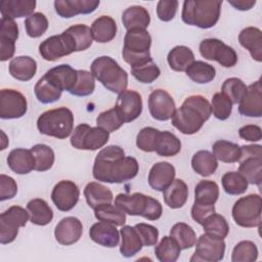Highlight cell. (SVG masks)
I'll return each instance as SVG.
<instances>
[{
    "instance_id": "obj_62",
    "label": "cell",
    "mask_w": 262,
    "mask_h": 262,
    "mask_svg": "<svg viewBox=\"0 0 262 262\" xmlns=\"http://www.w3.org/2000/svg\"><path fill=\"white\" fill-rule=\"evenodd\" d=\"M238 135L241 138L248 141H259L261 140V128L258 125H246L238 129Z\"/></svg>"
},
{
    "instance_id": "obj_36",
    "label": "cell",
    "mask_w": 262,
    "mask_h": 262,
    "mask_svg": "<svg viewBox=\"0 0 262 262\" xmlns=\"http://www.w3.org/2000/svg\"><path fill=\"white\" fill-rule=\"evenodd\" d=\"M167 60L173 71L185 72L194 61V54L187 46L178 45L169 51Z\"/></svg>"
},
{
    "instance_id": "obj_3",
    "label": "cell",
    "mask_w": 262,
    "mask_h": 262,
    "mask_svg": "<svg viewBox=\"0 0 262 262\" xmlns=\"http://www.w3.org/2000/svg\"><path fill=\"white\" fill-rule=\"evenodd\" d=\"M221 5L222 0H185L181 18L186 25L210 29L219 20Z\"/></svg>"
},
{
    "instance_id": "obj_37",
    "label": "cell",
    "mask_w": 262,
    "mask_h": 262,
    "mask_svg": "<svg viewBox=\"0 0 262 262\" xmlns=\"http://www.w3.org/2000/svg\"><path fill=\"white\" fill-rule=\"evenodd\" d=\"M181 150V141L173 133L169 131H160L156 145L155 151L161 157H173L176 156Z\"/></svg>"
},
{
    "instance_id": "obj_39",
    "label": "cell",
    "mask_w": 262,
    "mask_h": 262,
    "mask_svg": "<svg viewBox=\"0 0 262 262\" xmlns=\"http://www.w3.org/2000/svg\"><path fill=\"white\" fill-rule=\"evenodd\" d=\"M213 156L223 163H236L241 159V146L227 140H217L212 145Z\"/></svg>"
},
{
    "instance_id": "obj_60",
    "label": "cell",
    "mask_w": 262,
    "mask_h": 262,
    "mask_svg": "<svg viewBox=\"0 0 262 262\" xmlns=\"http://www.w3.org/2000/svg\"><path fill=\"white\" fill-rule=\"evenodd\" d=\"M17 192V184L15 180L5 174L0 175V201L10 200L15 196Z\"/></svg>"
},
{
    "instance_id": "obj_27",
    "label": "cell",
    "mask_w": 262,
    "mask_h": 262,
    "mask_svg": "<svg viewBox=\"0 0 262 262\" xmlns=\"http://www.w3.org/2000/svg\"><path fill=\"white\" fill-rule=\"evenodd\" d=\"M35 0H2L0 2V12L2 17L17 18L30 16L36 8Z\"/></svg>"
},
{
    "instance_id": "obj_28",
    "label": "cell",
    "mask_w": 262,
    "mask_h": 262,
    "mask_svg": "<svg viewBox=\"0 0 262 262\" xmlns=\"http://www.w3.org/2000/svg\"><path fill=\"white\" fill-rule=\"evenodd\" d=\"M71 42L74 52L88 49L93 42L91 29L83 24H77L62 32Z\"/></svg>"
},
{
    "instance_id": "obj_8",
    "label": "cell",
    "mask_w": 262,
    "mask_h": 262,
    "mask_svg": "<svg viewBox=\"0 0 262 262\" xmlns=\"http://www.w3.org/2000/svg\"><path fill=\"white\" fill-rule=\"evenodd\" d=\"M262 201L260 194L251 193L239 198L232 207V218L242 227L251 228L261 223Z\"/></svg>"
},
{
    "instance_id": "obj_19",
    "label": "cell",
    "mask_w": 262,
    "mask_h": 262,
    "mask_svg": "<svg viewBox=\"0 0 262 262\" xmlns=\"http://www.w3.org/2000/svg\"><path fill=\"white\" fill-rule=\"evenodd\" d=\"M238 112L241 115L251 118H260L262 116L261 80L248 86L245 95L238 102Z\"/></svg>"
},
{
    "instance_id": "obj_7",
    "label": "cell",
    "mask_w": 262,
    "mask_h": 262,
    "mask_svg": "<svg viewBox=\"0 0 262 262\" xmlns=\"http://www.w3.org/2000/svg\"><path fill=\"white\" fill-rule=\"evenodd\" d=\"M151 37L146 30L132 29L128 30L124 37V46L122 55L124 60L131 68L138 67L149 60L150 56Z\"/></svg>"
},
{
    "instance_id": "obj_14",
    "label": "cell",
    "mask_w": 262,
    "mask_h": 262,
    "mask_svg": "<svg viewBox=\"0 0 262 262\" xmlns=\"http://www.w3.org/2000/svg\"><path fill=\"white\" fill-rule=\"evenodd\" d=\"M28 110L26 96L14 89L0 91V118L17 119L23 117Z\"/></svg>"
},
{
    "instance_id": "obj_45",
    "label": "cell",
    "mask_w": 262,
    "mask_h": 262,
    "mask_svg": "<svg viewBox=\"0 0 262 262\" xmlns=\"http://www.w3.org/2000/svg\"><path fill=\"white\" fill-rule=\"evenodd\" d=\"M170 236H172L180 246L181 250L190 249L195 245L196 235L191 226L184 222H178L174 224L170 230Z\"/></svg>"
},
{
    "instance_id": "obj_16",
    "label": "cell",
    "mask_w": 262,
    "mask_h": 262,
    "mask_svg": "<svg viewBox=\"0 0 262 262\" xmlns=\"http://www.w3.org/2000/svg\"><path fill=\"white\" fill-rule=\"evenodd\" d=\"M148 110L151 117L159 121H167L176 111L173 97L164 89H157L148 96Z\"/></svg>"
},
{
    "instance_id": "obj_50",
    "label": "cell",
    "mask_w": 262,
    "mask_h": 262,
    "mask_svg": "<svg viewBox=\"0 0 262 262\" xmlns=\"http://www.w3.org/2000/svg\"><path fill=\"white\" fill-rule=\"evenodd\" d=\"M258 258L257 246L251 241H242L237 243L231 254L232 262H254Z\"/></svg>"
},
{
    "instance_id": "obj_10",
    "label": "cell",
    "mask_w": 262,
    "mask_h": 262,
    "mask_svg": "<svg viewBox=\"0 0 262 262\" xmlns=\"http://www.w3.org/2000/svg\"><path fill=\"white\" fill-rule=\"evenodd\" d=\"M110 133L100 127H91L88 124L78 125L71 136V144L77 149L96 150L106 144Z\"/></svg>"
},
{
    "instance_id": "obj_2",
    "label": "cell",
    "mask_w": 262,
    "mask_h": 262,
    "mask_svg": "<svg viewBox=\"0 0 262 262\" xmlns=\"http://www.w3.org/2000/svg\"><path fill=\"white\" fill-rule=\"evenodd\" d=\"M211 115V103L207 98L202 95H190L175 111L171 123L181 133L191 135L200 131Z\"/></svg>"
},
{
    "instance_id": "obj_51",
    "label": "cell",
    "mask_w": 262,
    "mask_h": 262,
    "mask_svg": "<svg viewBox=\"0 0 262 262\" xmlns=\"http://www.w3.org/2000/svg\"><path fill=\"white\" fill-rule=\"evenodd\" d=\"M131 74L140 83L149 84L159 78L161 71L157 63L151 59L143 64L131 68Z\"/></svg>"
},
{
    "instance_id": "obj_26",
    "label": "cell",
    "mask_w": 262,
    "mask_h": 262,
    "mask_svg": "<svg viewBox=\"0 0 262 262\" xmlns=\"http://www.w3.org/2000/svg\"><path fill=\"white\" fill-rule=\"evenodd\" d=\"M8 167L16 174L24 175L35 170V159L31 149L14 148L7 157Z\"/></svg>"
},
{
    "instance_id": "obj_15",
    "label": "cell",
    "mask_w": 262,
    "mask_h": 262,
    "mask_svg": "<svg viewBox=\"0 0 262 262\" xmlns=\"http://www.w3.org/2000/svg\"><path fill=\"white\" fill-rule=\"evenodd\" d=\"M80 190L77 184L71 180H60L57 182L52 191L51 200L55 207L62 212L72 210L78 203Z\"/></svg>"
},
{
    "instance_id": "obj_42",
    "label": "cell",
    "mask_w": 262,
    "mask_h": 262,
    "mask_svg": "<svg viewBox=\"0 0 262 262\" xmlns=\"http://www.w3.org/2000/svg\"><path fill=\"white\" fill-rule=\"evenodd\" d=\"M180 252V246L172 236H164L155 248L156 257L161 262H175Z\"/></svg>"
},
{
    "instance_id": "obj_44",
    "label": "cell",
    "mask_w": 262,
    "mask_h": 262,
    "mask_svg": "<svg viewBox=\"0 0 262 262\" xmlns=\"http://www.w3.org/2000/svg\"><path fill=\"white\" fill-rule=\"evenodd\" d=\"M94 216L98 221L112 223L116 226H123L126 222V214L116 205L103 204L94 209Z\"/></svg>"
},
{
    "instance_id": "obj_35",
    "label": "cell",
    "mask_w": 262,
    "mask_h": 262,
    "mask_svg": "<svg viewBox=\"0 0 262 262\" xmlns=\"http://www.w3.org/2000/svg\"><path fill=\"white\" fill-rule=\"evenodd\" d=\"M30 221L33 224L44 226L53 219V211L43 199H33L27 204Z\"/></svg>"
},
{
    "instance_id": "obj_41",
    "label": "cell",
    "mask_w": 262,
    "mask_h": 262,
    "mask_svg": "<svg viewBox=\"0 0 262 262\" xmlns=\"http://www.w3.org/2000/svg\"><path fill=\"white\" fill-rule=\"evenodd\" d=\"M185 72L187 77L198 84L209 83L216 76L215 68L202 60H194Z\"/></svg>"
},
{
    "instance_id": "obj_24",
    "label": "cell",
    "mask_w": 262,
    "mask_h": 262,
    "mask_svg": "<svg viewBox=\"0 0 262 262\" xmlns=\"http://www.w3.org/2000/svg\"><path fill=\"white\" fill-rule=\"evenodd\" d=\"M44 76L59 90L70 92L77 81V70L70 64L62 63L48 70Z\"/></svg>"
},
{
    "instance_id": "obj_53",
    "label": "cell",
    "mask_w": 262,
    "mask_h": 262,
    "mask_svg": "<svg viewBox=\"0 0 262 262\" xmlns=\"http://www.w3.org/2000/svg\"><path fill=\"white\" fill-rule=\"evenodd\" d=\"M248 86L239 78H228L223 82L221 92L226 95L232 104L238 103L247 91Z\"/></svg>"
},
{
    "instance_id": "obj_4",
    "label": "cell",
    "mask_w": 262,
    "mask_h": 262,
    "mask_svg": "<svg viewBox=\"0 0 262 262\" xmlns=\"http://www.w3.org/2000/svg\"><path fill=\"white\" fill-rule=\"evenodd\" d=\"M91 73L107 90L120 94L128 85V74L111 56H99L91 63Z\"/></svg>"
},
{
    "instance_id": "obj_34",
    "label": "cell",
    "mask_w": 262,
    "mask_h": 262,
    "mask_svg": "<svg viewBox=\"0 0 262 262\" xmlns=\"http://www.w3.org/2000/svg\"><path fill=\"white\" fill-rule=\"evenodd\" d=\"M120 233L122 237L120 253L124 257L130 258L137 254L142 249V242L134 226L123 225L120 230Z\"/></svg>"
},
{
    "instance_id": "obj_13",
    "label": "cell",
    "mask_w": 262,
    "mask_h": 262,
    "mask_svg": "<svg viewBox=\"0 0 262 262\" xmlns=\"http://www.w3.org/2000/svg\"><path fill=\"white\" fill-rule=\"evenodd\" d=\"M224 241L205 232L200 235V237L195 242V251L190 258V261L218 262L224 258Z\"/></svg>"
},
{
    "instance_id": "obj_47",
    "label": "cell",
    "mask_w": 262,
    "mask_h": 262,
    "mask_svg": "<svg viewBox=\"0 0 262 262\" xmlns=\"http://www.w3.org/2000/svg\"><path fill=\"white\" fill-rule=\"evenodd\" d=\"M31 151L35 159V170L39 172H44L49 170L54 163V151L46 144H35L31 147Z\"/></svg>"
},
{
    "instance_id": "obj_32",
    "label": "cell",
    "mask_w": 262,
    "mask_h": 262,
    "mask_svg": "<svg viewBox=\"0 0 262 262\" xmlns=\"http://www.w3.org/2000/svg\"><path fill=\"white\" fill-rule=\"evenodd\" d=\"M90 29L93 40L98 43L110 42L117 34V24L115 19L108 15H101L97 17L92 23Z\"/></svg>"
},
{
    "instance_id": "obj_9",
    "label": "cell",
    "mask_w": 262,
    "mask_h": 262,
    "mask_svg": "<svg viewBox=\"0 0 262 262\" xmlns=\"http://www.w3.org/2000/svg\"><path fill=\"white\" fill-rule=\"evenodd\" d=\"M238 172L247 179L248 183L261 187L262 181V146L250 144L241 146Z\"/></svg>"
},
{
    "instance_id": "obj_46",
    "label": "cell",
    "mask_w": 262,
    "mask_h": 262,
    "mask_svg": "<svg viewBox=\"0 0 262 262\" xmlns=\"http://www.w3.org/2000/svg\"><path fill=\"white\" fill-rule=\"evenodd\" d=\"M202 226L206 233L221 239H224L229 232V226L226 219L222 215L216 213L208 216L204 220Z\"/></svg>"
},
{
    "instance_id": "obj_58",
    "label": "cell",
    "mask_w": 262,
    "mask_h": 262,
    "mask_svg": "<svg viewBox=\"0 0 262 262\" xmlns=\"http://www.w3.org/2000/svg\"><path fill=\"white\" fill-rule=\"evenodd\" d=\"M18 38V26L13 18L1 17L0 19V41L14 42Z\"/></svg>"
},
{
    "instance_id": "obj_52",
    "label": "cell",
    "mask_w": 262,
    "mask_h": 262,
    "mask_svg": "<svg viewBox=\"0 0 262 262\" xmlns=\"http://www.w3.org/2000/svg\"><path fill=\"white\" fill-rule=\"evenodd\" d=\"M25 28L31 38L41 37L48 29V19L42 12H34L25 19Z\"/></svg>"
},
{
    "instance_id": "obj_31",
    "label": "cell",
    "mask_w": 262,
    "mask_h": 262,
    "mask_svg": "<svg viewBox=\"0 0 262 262\" xmlns=\"http://www.w3.org/2000/svg\"><path fill=\"white\" fill-rule=\"evenodd\" d=\"M188 198V187L182 179H174L172 183L163 190L165 204L171 209H178L185 205Z\"/></svg>"
},
{
    "instance_id": "obj_59",
    "label": "cell",
    "mask_w": 262,
    "mask_h": 262,
    "mask_svg": "<svg viewBox=\"0 0 262 262\" xmlns=\"http://www.w3.org/2000/svg\"><path fill=\"white\" fill-rule=\"evenodd\" d=\"M177 8V0H160L157 4L158 17L163 21H170L175 17Z\"/></svg>"
},
{
    "instance_id": "obj_5",
    "label": "cell",
    "mask_w": 262,
    "mask_h": 262,
    "mask_svg": "<svg viewBox=\"0 0 262 262\" xmlns=\"http://www.w3.org/2000/svg\"><path fill=\"white\" fill-rule=\"evenodd\" d=\"M115 205L125 214L141 216L147 220H158L163 213L161 203L141 192L119 193L115 199Z\"/></svg>"
},
{
    "instance_id": "obj_29",
    "label": "cell",
    "mask_w": 262,
    "mask_h": 262,
    "mask_svg": "<svg viewBox=\"0 0 262 262\" xmlns=\"http://www.w3.org/2000/svg\"><path fill=\"white\" fill-rule=\"evenodd\" d=\"M9 74L18 81L31 80L37 72V62L30 56H16L9 62Z\"/></svg>"
},
{
    "instance_id": "obj_57",
    "label": "cell",
    "mask_w": 262,
    "mask_h": 262,
    "mask_svg": "<svg viewBox=\"0 0 262 262\" xmlns=\"http://www.w3.org/2000/svg\"><path fill=\"white\" fill-rule=\"evenodd\" d=\"M134 227L138 232L143 246L150 247L157 245L159 238V230L157 227L147 223H137Z\"/></svg>"
},
{
    "instance_id": "obj_43",
    "label": "cell",
    "mask_w": 262,
    "mask_h": 262,
    "mask_svg": "<svg viewBox=\"0 0 262 262\" xmlns=\"http://www.w3.org/2000/svg\"><path fill=\"white\" fill-rule=\"evenodd\" d=\"M35 95L41 103H52L61 97L62 91L52 84L45 76H42L34 88Z\"/></svg>"
},
{
    "instance_id": "obj_55",
    "label": "cell",
    "mask_w": 262,
    "mask_h": 262,
    "mask_svg": "<svg viewBox=\"0 0 262 262\" xmlns=\"http://www.w3.org/2000/svg\"><path fill=\"white\" fill-rule=\"evenodd\" d=\"M232 102L222 92H217L212 97L211 108L214 117L218 120H226L231 115Z\"/></svg>"
},
{
    "instance_id": "obj_17",
    "label": "cell",
    "mask_w": 262,
    "mask_h": 262,
    "mask_svg": "<svg viewBox=\"0 0 262 262\" xmlns=\"http://www.w3.org/2000/svg\"><path fill=\"white\" fill-rule=\"evenodd\" d=\"M124 123L136 120L142 112L141 95L134 90H125L118 95L116 105Z\"/></svg>"
},
{
    "instance_id": "obj_48",
    "label": "cell",
    "mask_w": 262,
    "mask_h": 262,
    "mask_svg": "<svg viewBox=\"0 0 262 262\" xmlns=\"http://www.w3.org/2000/svg\"><path fill=\"white\" fill-rule=\"evenodd\" d=\"M221 182L225 192L231 195H237L246 192L249 184L247 179L239 172L235 171L226 172L222 176Z\"/></svg>"
},
{
    "instance_id": "obj_21",
    "label": "cell",
    "mask_w": 262,
    "mask_h": 262,
    "mask_svg": "<svg viewBox=\"0 0 262 262\" xmlns=\"http://www.w3.org/2000/svg\"><path fill=\"white\" fill-rule=\"evenodd\" d=\"M99 0H55L56 13L63 18H71L78 14H88L99 6Z\"/></svg>"
},
{
    "instance_id": "obj_6",
    "label": "cell",
    "mask_w": 262,
    "mask_h": 262,
    "mask_svg": "<svg viewBox=\"0 0 262 262\" xmlns=\"http://www.w3.org/2000/svg\"><path fill=\"white\" fill-rule=\"evenodd\" d=\"M74 115L66 106L48 110L37 120V128L41 134L58 139L67 138L73 131Z\"/></svg>"
},
{
    "instance_id": "obj_63",
    "label": "cell",
    "mask_w": 262,
    "mask_h": 262,
    "mask_svg": "<svg viewBox=\"0 0 262 262\" xmlns=\"http://www.w3.org/2000/svg\"><path fill=\"white\" fill-rule=\"evenodd\" d=\"M228 3L237 10L246 11L256 4V0H228Z\"/></svg>"
},
{
    "instance_id": "obj_30",
    "label": "cell",
    "mask_w": 262,
    "mask_h": 262,
    "mask_svg": "<svg viewBox=\"0 0 262 262\" xmlns=\"http://www.w3.org/2000/svg\"><path fill=\"white\" fill-rule=\"evenodd\" d=\"M122 23L127 31L132 29L146 30L150 23V15L143 6L133 5L123 11Z\"/></svg>"
},
{
    "instance_id": "obj_1",
    "label": "cell",
    "mask_w": 262,
    "mask_h": 262,
    "mask_svg": "<svg viewBox=\"0 0 262 262\" xmlns=\"http://www.w3.org/2000/svg\"><path fill=\"white\" fill-rule=\"evenodd\" d=\"M138 171L139 165L135 158L126 157L118 145H108L95 157L92 174L101 182L123 183L133 179Z\"/></svg>"
},
{
    "instance_id": "obj_40",
    "label": "cell",
    "mask_w": 262,
    "mask_h": 262,
    "mask_svg": "<svg viewBox=\"0 0 262 262\" xmlns=\"http://www.w3.org/2000/svg\"><path fill=\"white\" fill-rule=\"evenodd\" d=\"M219 196V186L212 180H201L194 187V202L200 205L212 206Z\"/></svg>"
},
{
    "instance_id": "obj_61",
    "label": "cell",
    "mask_w": 262,
    "mask_h": 262,
    "mask_svg": "<svg viewBox=\"0 0 262 262\" xmlns=\"http://www.w3.org/2000/svg\"><path fill=\"white\" fill-rule=\"evenodd\" d=\"M213 213H215V206L214 205L207 206V205H200V204L193 203L192 208H191V217H192V219L201 225L203 224L204 220Z\"/></svg>"
},
{
    "instance_id": "obj_38",
    "label": "cell",
    "mask_w": 262,
    "mask_h": 262,
    "mask_svg": "<svg viewBox=\"0 0 262 262\" xmlns=\"http://www.w3.org/2000/svg\"><path fill=\"white\" fill-rule=\"evenodd\" d=\"M191 167L199 175L208 177L215 173L218 168V162L209 150H199L192 156Z\"/></svg>"
},
{
    "instance_id": "obj_25",
    "label": "cell",
    "mask_w": 262,
    "mask_h": 262,
    "mask_svg": "<svg viewBox=\"0 0 262 262\" xmlns=\"http://www.w3.org/2000/svg\"><path fill=\"white\" fill-rule=\"evenodd\" d=\"M239 44L246 48L253 59L262 61V32L256 27H247L238 35Z\"/></svg>"
},
{
    "instance_id": "obj_18",
    "label": "cell",
    "mask_w": 262,
    "mask_h": 262,
    "mask_svg": "<svg viewBox=\"0 0 262 262\" xmlns=\"http://www.w3.org/2000/svg\"><path fill=\"white\" fill-rule=\"evenodd\" d=\"M73 52L72 45L63 33L48 37L39 45L40 55L48 61H55Z\"/></svg>"
},
{
    "instance_id": "obj_23",
    "label": "cell",
    "mask_w": 262,
    "mask_h": 262,
    "mask_svg": "<svg viewBox=\"0 0 262 262\" xmlns=\"http://www.w3.org/2000/svg\"><path fill=\"white\" fill-rule=\"evenodd\" d=\"M89 236L94 243L106 248H115L120 242L116 225L104 221L94 223L89 229Z\"/></svg>"
},
{
    "instance_id": "obj_56",
    "label": "cell",
    "mask_w": 262,
    "mask_h": 262,
    "mask_svg": "<svg viewBox=\"0 0 262 262\" xmlns=\"http://www.w3.org/2000/svg\"><path fill=\"white\" fill-rule=\"evenodd\" d=\"M160 131L154 127L142 128L136 137V145L139 149L151 152L155 151V145Z\"/></svg>"
},
{
    "instance_id": "obj_54",
    "label": "cell",
    "mask_w": 262,
    "mask_h": 262,
    "mask_svg": "<svg viewBox=\"0 0 262 262\" xmlns=\"http://www.w3.org/2000/svg\"><path fill=\"white\" fill-rule=\"evenodd\" d=\"M123 124L124 122L115 106L100 113L96 118V125L108 133L117 131Z\"/></svg>"
},
{
    "instance_id": "obj_12",
    "label": "cell",
    "mask_w": 262,
    "mask_h": 262,
    "mask_svg": "<svg viewBox=\"0 0 262 262\" xmlns=\"http://www.w3.org/2000/svg\"><path fill=\"white\" fill-rule=\"evenodd\" d=\"M201 55L208 60H215L224 68H231L237 62L235 50L216 38H207L200 43Z\"/></svg>"
},
{
    "instance_id": "obj_33",
    "label": "cell",
    "mask_w": 262,
    "mask_h": 262,
    "mask_svg": "<svg viewBox=\"0 0 262 262\" xmlns=\"http://www.w3.org/2000/svg\"><path fill=\"white\" fill-rule=\"evenodd\" d=\"M84 196L88 206L93 210L100 205L112 203L114 199L112 190L96 181L87 183L84 188Z\"/></svg>"
},
{
    "instance_id": "obj_20",
    "label": "cell",
    "mask_w": 262,
    "mask_h": 262,
    "mask_svg": "<svg viewBox=\"0 0 262 262\" xmlns=\"http://www.w3.org/2000/svg\"><path fill=\"white\" fill-rule=\"evenodd\" d=\"M83 234L82 222L73 216L62 218L55 226L54 236L57 243L71 246L77 243Z\"/></svg>"
},
{
    "instance_id": "obj_49",
    "label": "cell",
    "mask_w": 262,
    "mask_h": 262,
    "mask_svg": "<svg viewBox=\"0 0 262 262\" xmlns=\"http://www.w3.org/2000/svg\"><path fill=\"white\" fill-rule=\"evenodd\" d=\"M95 89V78L91 72L86 70H77V81L70 91L75 96H88Z\"/></svg>"
},
{
    "instance_id": "obj_11",
    "label": "cell",
    "mask_w": 262,
    "mask_h": 262,
    "mask_svg": "<svg viewBox=\"0 0 262 262\" xmlns=\"http://www.w3.org/2000/svg\"><path fill=\"white\" fill-rule=\"evenodd\" d=\"M30 218L28 210L19 206H11L0 215V243H12L18 233V228L26 226Z\"/></svg>"
},
{
    "instance_id": "obj_22",
    "label": "cell",
    "mask_w": 262,
    "mask_h": 262,
    "mask_svg": "<svg viewBox=\"0 0 262 262\" xmlns=\"http://www.w3.org/2000/svg\"><path fill=\"white\" fill-rule=\"evenodd\" d=\"M175 168L168 162H158L149 170L148 173V184L157 190H165L174 180Z\"/></svg>"
}]
</instances>
